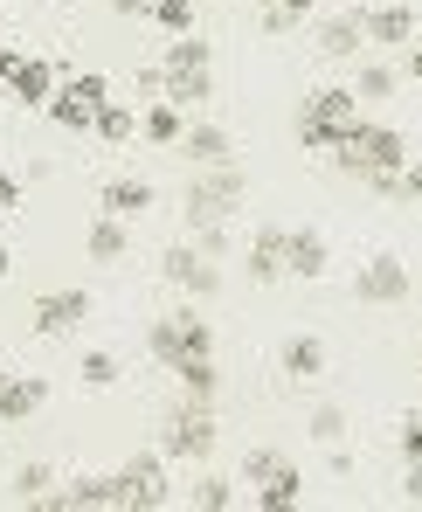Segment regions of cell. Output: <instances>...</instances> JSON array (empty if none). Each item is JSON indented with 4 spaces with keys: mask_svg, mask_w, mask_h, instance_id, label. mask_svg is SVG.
Listing matches in <instances>:
<instances>
[{
    "mask_svg": "<svg viewBox=\"0 0 422 512\" xmlns=\"http://www.w3.org/2000/svg\"><path fill=\"white\" fill-rule=\"evenodd\" d=\"M395 443H402V464H416V457H422V416H402Z\"/></svg>",
    "mask_w": 422,
    "mask_h": 512,
    "instance_id": "obj_34",
    "label": "cell"
},
{
    "mask_svg": "<svg viewBox=\"0 0 422 512\" xmlns=\"http://www.w3.org/2000/svg\"><path fill=\"white\" fill-rule=\"evenodd\" d=\"M395 84H402V70H395V63H360L353 97H360V104H381V97H395Z\"/></svg>",
    "mask_w": 422,
    "mask_h": 512,
    "instance_id": "obj_26",
    "label": "cell"
},
{
    "mask_svg": "<svg viewBox=\"0 0 422 512\" xmlns=\"http://www.w3.org/2000/svg\"><path fill=\"white\" fill-rule=\"evenodd\" d=\"M160 277H167L180 298H215V291H222V263L201 256L194 243H173V250L160 256Z\"/></svg>",
    "mask_w": 422,
    "mask_h": 512,
    "instance_id": "obj_7",
    "label": "cell"
},
{
    "mask_svg": "<svg viewBox=\"0 0 422 512\" xmlns=\"http://www.w3.org/2000/svg\"><path fill=\"white\" fill-rule=\"evenodd\" d=\"M360 21H367V49L416 42V7H360Z\"/></svg>",
    "mask_w": 422,
    "mask_h": 512,
    "instance_id": "obj_15",
    "label": "cell"
},
{
    "mask_svg": "<svg viewBox=\"0 0 422 512\" xmlns=\"http://www.w3.org/2000/svg\"><path fill=\"white\" fill-rule=\"evenodd\" d=\"M173 381H180V395H187V402H208V409H215V395H222V367H215V353L180 360V367H173Z\"/></svg>",
    "mask_w": 422,
    "mask_h": 512,
    "instance_id": "obj_20",
    "label": "cell"
},
{
    "mask_svg": "<svg viewBox=\"0 0 422 512\" xmlns=\"http://www.w3.org/2000/svg\"><path fill=\"white\" fill-rule=\"evenodd\" d=\"M187 236H194V250H201V256H215V263L236 250V229H229V222H201V229H187Z\"/></svg>",
    "mask_w": 422,
    "mask_h": 512,
    "instance_id": "obj_30",
    "label": "cell"
},
{
    "mask_svg": "<svg viewBox=\"0 0 422 512\" xmlns=\"http://www.w3.org/2000/svg\"><path fill=\"white\" fill-rule=\"evenodd\" d=\"M402 77L422 84V42H402Z\"/></svg>",
    "mask_w": 422,
    "mask_h": 512,
    "instance_id": "obj_39",
    "label": "cell"
},
{
    "mask_svg": "<svg viewBox=\"0 0 422 512\" xmlns=\"http://www.w3.org/2000/svg\"><path fill=\"white\" fill-rule=\"evenodd\" d=\"M84 250H90V263H125V256H132V229H125L118 215H97L84 229Z\"/></svg>",
    "mask_w": 422,
    "mask_h": 512,
    "instance_id": "obj_21",
    "label": "cell"
},
{
    "mask_svg": "<svg viewBox=\"0 0 422 512\" xmlns=\"http://www.w3.org/2000/svg\"><path fill=\"white\" fill-rule=\"evenodd\" d=\"M7 270H14V250H0V284H7Z\"/></svg>",
    "mask_w": 422,
    "mask_h": 512,
    "instance_id": "obj_44",
    "label": "cell"
},
{
    "mask_svg": "<svg viewBox=\"0 0 422 512\" xmlns=\"http://www.w3.org/2000/svg\"><path fill=\"white\" fill-rule=\"evenodd\" d=\"M305 14H291V7H263V35H291Z\"/></svg>",
    "mask_w": 422,
    "mask_h": 512,
    "instance_id": "obj_36",
    "label": "cell"
},
{
    "mask_svg": "<svg viewBox=\"0 0 422 512\" xmlns=\"http://www.w3.org/2000/svg\"><path fill=\"white\" fill-rule=\"evenodd\" d=\"M326 471H333V478H353V450H346V443H326Z\"/></svg>",
    "mask_w": 422,
    "mask_h": 512,
    "instance_id": "obj_37",
    "label": "cell"
},
{
    "mask_svg": "<svg viewBox=\"0 0 422 512\" xmlns=\"http://www.w3.org/2000/svg\"><path fill=\"white\" fill-rule=\"evenodd\" d=\"M243 194H250V173L236 167V160H222V167H194L187 194H180V215H187V229H201V222H229V215L243 208Z\"/></svg>",
    "mask_w": 422,
    "mask_h": 512,
    "instance_id": "obj_1",
    "label": "cell"
},
{
    "mask_svg": "<svg viewBox=\"0 0 422 512\" xmlns=\"http://www.w3.org/2000/svg\"><path fill=\"white\" fill-rule=\"evenodd\" d=\"M42 402H49V381H42V374H7V381H0V429L28 423Z\"/></svg>",
    "mask_w": 422,
    "mask_h": 512,
    "instance_id": "obj_13",
    "label": "cell"
},
{
    "mask_svg": "<svg viewBox=\"0 0 422 512\" xmlns=\"http://www.w3.org/2000/svg\"><path fill=\"white\" fill-rule=\"evenodd\" d=\"M326 270H333V243H326V229H284V277L319 284Z\"/></svg>",
    "mask_w": 422,
    "mask_h": 512,
    "instance_id": "obj_10",
    "label": "cell"
},
{
    "mask_svg": "<svg viewBox=\"0 0 422 512\" xmlns=\"http://www.w3.org/2000/svg\"><path fill=\"white\" fill-rule=\"evenodd\" d=\"M77 381L84 388H118V353H84L77 360Z\"/></svg>",
    "mask_w": 422,
    "mask_h": 512,
    "instance_id": "obj_31",
    "label": "cell"
},
{
    "mask_svg": "<svg viewBox=\"0 0 422 512\" xmlns=\"http://www.w3.org/2000/svg\"><path fill=\"white\" fill-rule=\"evenodd\" d=\"M97 208H104V215H118V222H139V215L153 208V187H146V180H132V173H125V180H104V187H97Z\"/></svg>",
    "mask_w": 422,
    "mask_h": 512,
    "instance_id": "obj_18",
    "label": "cell"
},
{
    "mask_svg": "<svg viewBox=\"0 0 422 512\" xmlns=\"http://www.w3.org/2000/svg\"><path fill=\"white\" fill-rule=\"evenodd\" d=\"M339 139H346L339 125H326V118H305V111H298V146H305V153L333 160V153H339Z\"/></svg>",
    "mask_w": 422,
    "mask_h": 512,
    "instance_id": "obj_27",
    "label": "cell"
},
{
    "mask_svg": "<svg viewBox=\"0 0 422 512\" xmlns=\"http://www.w3.org/2000/svg\"><path fill=\"white\" fill-rule=\"evenodd\" d=\"M402 499H409V506H422V457L402 471Z\"/></svg>",
    "mask_w": 422,
    "mask_h": 512,
    "instance_id": "obj_40",
    "label": "cell"
},
{
    "mask_svg": "<svg viewBox=\"0 0 422 512\" xmlns=\"http://www.w3.org/2000/svg\"><path fill=\"white\" fill-rule=\"evenodd\" d=\"M263 7H291V14H312L319 0H263Z\"/></svg>",
    "mask_w": 422,
    "mask_h": 512,
    "instance_id": "obj_43",
    "label": "cell"
},
{
    "mask_svg": "<svg viewBox=\"0 0 422 512\" xmlns=\"http://www.w3.org/2000/svg\"><path fill=\"white\" fill-rule=\"evenodd\" d=\"M305 436H312V443H346V409H339V402H319L312 423H305Z\"/></svg>",
    "mask_w": 422,
    "mask_h": 512,
    "instance_id": "obj_29",
    "label": "cell"
},
{
    "mask_svg": "<svg viewBox=\"0 0 422 512\" xmlns=\"http://www.w3.org/2000/svg\"><path fill=\"white\" fill-rule=\"evenodd\" d=\"M409 291H416V277H409V263L395 250L367 256L360 270H353V298L360 305H374V312H388V305H409Z\"/></svg>",
    "mask_w": 422,
    "mask_h": 512,
    "instance_id": "obj_6",
    "label": "cell"
},
{
    "mask_svg": "<svg viewBox=\"0 0 422 512\" xmlns=\"http://www.w3.org/2000/svg\"><path fill=\"white\" fill-rule=\"evenodd\" d=\"M0 381H7V367H0Z\"/></svg>",
    "mask_w": 422,
    "mask_h": 512,
    "instance_id": "obj_45",
    "label": "cell"
},
{
    "mask_svg": "<svg viewBox=\"0 0 422 512\" xmlns=\"http://www.w3.org/2000/svg\"><path fill=\"white\" fill-rule=\"evenodd\" d=\"M402 160H409V139H402L395 125H367V118L346 125V139H339V153H333V167L353 173V180H367V173H395Z\"/></svg>",
    "mask_w": 422,
    "mask_h": 512,
    "instance_id": "obj_2",
    "label": "cell"
},
{
    "mask_svg": "<svg viewBox=\"0 0 422 512\" xmlns=\"http://www.w3.org/2000/svg\"><path fill=\"white\" fill-rule=\"evenodd\" d=\"M0 84L14 90V104H28V111H42V104L56 97V70H49L42 56H21V49H0Z\"/></svg>",
    "mask_w": 422,
    "mask_h": 512,
    "instance_id": "obj_8",
    "label": "cell"
},
{
    "mask_svg": "<svg viewBox=\"0 0 422 512\" xmlns=\"http://www.w3.org/2000/svg\"><path fill=\"white\" fill-rule=\"evenodd\" d=\"M42 506H49V512H104V506H118V478H111V471L70 478V485H63V492H49Z\"/></svg>",
    "mask_w": 422,
    "mask_h": 512,
    "instance_id": "obj_11",
    "label": "cell"
},
{
    "mask_svg": "<svg viewBox=\"0 0 422 512\" xmlns=\"http://www.w3.org/2000/svg\"><path fill=\"white\" fill-rule=\"evenodd\" d=\"M326 360H333V353H326L319 333H291V340L277 346V374H284V381H319Z\"/></svg>",
    "mask_w": 422,
    "mask_h": 512,
    "instance_id": "obj_12",
    "label": "cell"
},
{
    "mask_svg": "<svg viewBox=\"0 0 422 512\" xmlns=\"http://www.w3.org/2000/svg\"><path fill=\"white\" fill-rule=\"evenodd\" d=\"M367 49V21H360V7H346V14H333L326 28H319V56L326 63H353Z\"/></svg>",
    "mask_w": 422,
    "mask_h": 512,
    "instance_id": "obj_16",
    "label": "cell"
},
{
    "mask_svg": "<svg viewBox=\"0 0 422 512\" xmlns=\"http://www.w3.org/2000/svg\"><path fill=\"white\" fill-rule=\"evenodd\" d=\"M160 35H194V0H153V14H146Z\"/></svg>",
    "mask_w": 422,
    "mask_h": 512,
    "instance_id": "obj_28",
    "label": "cell"
},
{
    "mask_svg": "<svg viewBox=\"0 0 422 512\" xmlns=\"http://www.w3.org/2000/svg\"><path fill=\"white\" fill-rule=\"evenodd\" d=\"M256 506H263V512H291V506H305V471H298V464L284 457V464H277V471H270V478L256 485Z\"/></svg>",
    "mask_w": 422,
    "mask_h": 512,
    "instance_id": "obj_19",
    "label": "cell"
},
{
    "mask_svg": "<svg viewBox=\"0 0 422 512\" xmlns=\"http://www.w3.org/2000/svg\"><path fill=\"white\" fill-rule=\"evenodd\" d=\"M49 492H56V464H42V457H35V464H21V471H14V485H7V499H14V506H42Z\"/></svg>",
    "mask_w": 422,
    "mask_h": 512,
    "instance_id": "obj_24",
    "label": "cell"
},
{
    "mask_svg": "<svg viewBox=\"0 0 422 512\" xmlns=\"http://www.w3.org/2000/svg\"><path fill=\"white\" fill-rule=\"evenodd\" d=\"M139 132H146L153 146H180L187 118H180V104H167V97H153V104H146V118H139Z\"/></svg>",
    "mask_w": 422,
    "mask_h": 512,
    "instance_id": "obj_25",
    "label": "cell"
},
{
    "mask_svg": "<svg viewBox=\"0 0 422 512\" xmlns=\"http://www.w3.org/2000/svg\"><path fill=\"white\" fill-rule=\"evenodd\" d=\"M111 478H118V506H125V512H160V506L173 499L167 457H160V450H139V457H125Z\"/></svg>",
    "mask_w": 422,
    "mask_h": 512,
    "instance_id": "obj_5",
    "label": "cell"
},
{
    "mask_svg": "<svg viewBox=\"0 0 422 512\" xmlns=\"http://www.w3.org/2000/svg\"><path fill=\"white\" fill-rule=\"evenodd\" d=\"M111 14H125V21H146V14H153V0H111Z\"/></svg>",
    "mask_w": 422,
    "mask_h": 512,
    "instance_id": "obj_41",
    "label": "cell"
},
{
    "mask_svg": "<svg viewBox=\"0 0 422 512\" xmlns=\"http://www.w3.org/2000/svg\"><path fill=\"white\" fill-rule=\"evenodd\" d=\"M84 319H90V291H77V284H70V291H42L35 312H28V326H35L42 340H63V333H77Z\"/></svg>",
    "mask_w": 422,
    "mask_h": 512,
    "instance_id": "obj_9",
    "label": "cell"
},
{
    "mask_svg": "<svg viewBox=\"0 0 422 512\" xmlns=\"http://www.w3.org/2000/svg\"><path fill=\"white\" fill-rule=\"evenodd\" d=\"M416 360H422V346H416Z\"/></svg>",
    "mask_w": 422,
    "mask_h": 512,
    "instance_id": "obj_46",
    "label": "cell"
},
{
    "mask_svg": "<svg viewBox=\"0 0 422 512\" xmlns=\"http://www.w3.org/2000/svg\"><path fill=\"white\" fill-rule=\"evenodd\" d=\"M14 201H21V180H14V173H0V208H14Z\"/></svg>",
    "mask_w": 422,
    "mask_h": 512,
    "instance_id": "obj_42",
    "label": "cell"
},
{
    "mask_svg": "<svg viewBox=\"0 0 422 512\" xmlns=\"http://www.w3.org/2000/svg\"><path fill=\"white\" fill-rule=\"evenodd\" d=\"M402 201H422V160H402Z\"/></svg>",
    "mask_w": 422,
    "mask_h": 512,
    "instance_id": "obj_38",
    "label": "cell"
},
{
    "mask_svg": "<svg viewBox=\"0 0 422 512\" xmlns=\"http://www.w3.org/2000/svg\"><path fill=\"white\" fill-rule=\"evenodd\" d=\"M160 457L167 464H201V457H215V416H208V402H180L160 429Z\"/></svg>",
    "mask_w": 422,
    "mask_h": 512,
    "instance_id": "obj_4",
    "label": "cell"
},
{
    "mask_svg": "<svg viewBox=\"0 0 422 512\" xmlns=\"http://www.w3.org/2000/svg\"><path fill=\"white\" fill-rule=\"evenodd\" d=\"M90 132H97L104 146H132V132H139V118H132V104H118V97H104V104H97V118H90Z\"/></svg>",
    "mask_w": 422,
    "mask_h": 512,
    "instance_id": "obj_23",
    "label": "cell"
},
{
    "mask_svg": "<svg viewBox=\"0 0 422 512\" xmlns=\"http://www.w3.org/2000/svg\"><path fill=\"white\" fill-rule=\"evenodd\" d=\"M243 270H250V284H284V229H277V222H263L250 236Z\"/></svg>",
    "mask_w": 422,
    "mask_h": 512,
    "instance_id": "obj_14",
    "label": "cell"
},
{
    "mask_svg": "<svg viewBox=\"0 0 422 512\" xmlns=\"http://www.w3.org/2000/svg\"><path fill=\"white\" fill-rule=\"evenodd\" d=\"M298 111H305V118H326V125H339V132H346V125L360 118V97H353V84H326V90H312Z\"/></svg>",
    "mask_w": 422,
    "mask_h": 512,
    "instance_id": "obj_22",
    "label": "cell"
},
{
    "mask_svg": "<svg viewBox=\"0 0 422 512\" xmlns=\"http://www.w3.org/2000/svg\"><path fill=\"white\" fill-rule=\"evenodd\" d=\"M194 506L201 512H229L236 506V485H229V478H201V485H194Z\"/></svg>",
    "mask_w": 422,
    "mask_h": 512,
    "instance_id": "obj_32",
    "label": "cell"
},
{
    "mask_svg": "<svg viewBox=\"0 0 422 512\" xmlns=\"http://www.w3.org/2000/svg\"><path fill=\"white\" fill-rule=\"evenodd\" d=\"M146 353L160 360V367H180V360H194V353H215V326L194 312V305H180V312H160L153 326H146Z\"/></svg>",
    "mask_w": 422,
    "mask_h": 512,
    "instance_id": "obj_3",
    "label": "cell"
},
{
    "mask_svg": "<svg viewBox=\"0 0 422 512\" xmlns=\"http://www.w3.org/2000/svg\"><path fill=\"white\" fill-rule=\"evenodd\" d=\"M180 153H187V167H222V160H236V139L222 125H187L180 132Z\"/></svg>",
    "mask_w": 422,
    "mask_h": 512,
    "instance_id": "obj_17",
    "label": "cell"
},
{
    "mask_svg": "<svg viewBox=\"0 0 422 512\" xmlns=\"http://www.w3.org/2000/svg\"><path fill=\"white\" fill-rule=\"evenodd\" d=\"M132 84H139V97L153 104V97H167V70H160V63H146V70H139Z\"/></svg>",
    "mask_w": 422,
    "mask_h": 512,
    "instance_id": "obj_35",
    "label": "cell"
},
{
    "mask_svg": "<svg viewBox=\"0 0 422 512\" xmlns=\"http://www.w3.org/2000/svg\"><path fill=\"white\" fill-rule=\"evenodd\" d=\"M277 464H284V450H250V457H243V485H263Z\"/></svg>",
    "mask_w": 422,
    "mask_h": 512,
    "instance_id": "obj_33",
    "label": "cell"
}]
</instances>
